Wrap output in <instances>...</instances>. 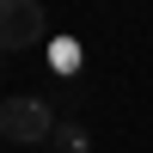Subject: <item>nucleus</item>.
Listing matches in <instances>:
<instances>
[{
	"instance_id": "1",
	"label": "nucleus",
	"mask_w": 153,
	"mask_h": 153,
	"mask_svg": "<svg viewBox=\"0 0 153 153\" xmlns=\"http://www.w3.org/2000/svg\"><path fill=\"white\" fill-rule=\"evenodd\" d=\"M55 104H49L43 92H19V98H0V141L12 147H37L55 135Z\"/></svg>"
},
{
	"instance_id": "2",
	"label": "nucleus",
	"mask_w": 153,
	"mask_h": 153,
	"mask_svg": "<svg viewBox=\"0 0 153 153\" xmlns=\"http://www.w3.org/2000/svg\"><path fill=\"white\" fill-rule=\"evenodd\" d=\"M49 37V19L37 0H0V55H19V49H37Z\"/></svg>"
},
{
	"instance_id": "3",
	"label": "nucleus",
	"mask_w": 153,
	"mask_h": 153,
	"mask_svg": "<svg viewBox=\"0 0 153 153\" xmlns=\"http://www.w3.org/2000/svg\"><path fill=\"white\" fill-rule=\"evenodd\" d=\"M49 141H55V153H92V129H86V123H74V117H61Z\"/></svg>"
},
{
	"instance_id": "4",
	"label": "nucleus",
	"mask_w": 153,
	"mask_h": 153,
	"mask_svg": "<svg viewBox=\"0 0 153 153\" xmlns=\"http://www.w3.org/2000/svg\"><path fill=\"white\" fill-rule=\"evenodd\" d=\"M49 61H55L61 74H74L80 68V43H74V37H55V43H49Z\"/></svg>"
},
{
	"instance_id": "5",
	"label": "nucleus",
	"mask_w": 153,
	"mask_h": 153,
	"mask_svg": "<svg viewBox=\"0 0 153 153\" xmlns=\"http://www.w3.org/2000/svg\"><path fill=\"white\" fill-rule=\"evenodd\" d=\"M0 74H6V55H0Z\"/></svg>"
}]
</instances>
